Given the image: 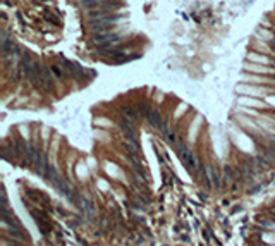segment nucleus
<instances>
[{"instance_id": "nucleus-1", "label": "nucleus", "mask_w": 275, "mask_h": 246, "mask_svg": "<svg viewBox=\"0 0 275 246\" xmlns=\"http://www.w3.org/2000/svg\"><path fill=\"white\" fill-rule=\"evenodd\" d=\"M243 246H275V193L251 214Z\"/></svg>"}, {"instance_id": "nucleus-2", "label": "nucleus", "mask_w": 275, "mask_h": 246, "mask_svg": "<svg viewBox=\"0 0 275 246\" xmlns=\"http://www.w3.org/2000/svg\"><path fill=\"white\" fill-rule=\"evenodd\" d=\"M273 33H275V29H273Z\"/></svg>"}]
</instances>
